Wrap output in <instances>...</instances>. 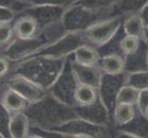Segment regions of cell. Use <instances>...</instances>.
<instances>
[{
	"label": "cell",
	"mask_w": 148,
	"mask_h": 138,
	"mask_svg": "<svg viewBox=\"0 0 148 138\" xmlns=\"http://www.w3.org/2000/svg\"><path fill=\"white\" fill-rule=\"evenodd\" d=\"M119 27V19L107 20V21L95 24L88 28L86 30V37L89 42L101 45L108 42Z\"/></svg>",
	"instance_id": "30bf717a"
},
{
	"label": "cell",
	"mask_w": 148,
	"mask_h": 138,
	"mask_svg": "<svg viewBox=\"0 0 148 138\" xmlns=\"http://www.w3.org/2000/svg\"><path fill=\"white\" fill-rule=\"evenodd\" d=\"M78 82L73 73L72 67L69 72H62L49 92L61 102L71 107L75 106L74 94Z\"/></svg>",
	"instance_id": "8992f818"
},
{
	"label": "cell",
	"mask_w": 148,
	"mask_h": 138,
	"mask_svg": "<svg viewBox=\"0 0 148 138\" xmlns=\"http://www.w3.org/2000/svg\"><path fill=\"white\" fill-rule=\"evenodd\" d=\"M27 138H47V137H45L42 134H40V133H29Z\"/></svg>",
	"instance_id": "4316f807"
},
{
	"label": "cell",
	"mask_w": 148,
	"mask_h": 138,
	"mask_svg": "<svg viewBox=\"0 0 148 138\" xmlns=\"http://www.w3.org/2000/svg\"><path fill=\"white\" fill-rule=\"evenodd\" d=\"M140 38L134 35H126V36L121 41L120 47L121 50L126 55H131L136 53L139 48Z\"/></svg>",
	"instance_id": "44dd1931"
},
{
	"label": "cell",
	"mask_w": 148,
	"mask_h": 138,
	"mask_svg": "<svg viewBox=\"0 0 148 138\" xmlns=\"http://www.w3.org/2000/svg\"><path fill=\"white\" fill-rule=\"evenodd\" d=\"M136 107L138 111L145 115V111L148 108V89L140 90V94H139V98H138V101H137Z\"/></svg>",
	"instance_id": "cb8c5ba5"
},
{
	"label": "cell",
	"mask_w": 148,
	"mask_h": 138,
	"mask_svg": "<svg viewBox=\"0 0 148 138\" xmlns=\"http://www.w3.org/2000/svg\"><path fill=\"white\" fill-rule=\"evenodd\" d=\"M12 64L8 57L0 54V79H5L10 75L12 71Z\"/></svg>",
	"instance_id": "603a6c76"
},
{
	"label": "cell",
	"mask_w": 148,
	"mask_h": 138,
	"mask_svg": "<svg viewBox=\"0 0 148 138\" xmlns=\"http://www.w3.org/2000/svg\"><path fill=\"white\" fill-rule=\"evenodd\" d=\"M25 113L29 117L32 127L45 130L54 129L78 118L75 107L63 103L51 93L42 100L30 105Z\"/></svg>",
	"instance_id": "6da1fadb"
},
{
	"label": "cell",
	"mask_w": 148,
	"mask_h": 138,
	"mask_svg": "<svg viewBox=\"0 0 148 138\" xmlns=\"http://www.w3.org/2000/svg\"><path fill=\"white\" fill-rule=\"evenodd\" d=\"M138 112L136 105L132 104H116L112 121L113 126L117 127L130 122Z\"/></svg>",
	"instance_id": "e0dca14e"
},
{
	"label": "cell",
	"mask_w": 148,
	"mask_h": 138,
	"mask_svg": "<svg viewBox=\"0 0 148 138\" xmlns=\"http://www.w3.org/2000/svg\"><path fill=\"white\" fill-rule=\"evenodd\" d=\"M124 30L127 35H134L141 38L144 34V22L139 16H132L125 21Z\"/></svg>",
	"instance_id": "d6986e66"
},
{
	"label": "cell",
	"mask_w": 148,
	"mask_h": 138,
	"mask_svg": "<svg viewBox=\"0 0 148 138\" xmlns=\"http://www.w3.org/2000/svg\"><path fill=\"white\" fill-rule=\"evenodd\" d=\"M145 115L146 116V117H148V108L146 109V111H145Z\"/></svg>",
	"instance_id": "f1b7e54d"
},
{
	"label": "cell",
	"mask_w": 148,
	"mask_h": 138,
	"mask_svg": "<svg viewBox=\"0 0 148 138\" xmlns=\"http://www.w3.org/2000/svg\"><path fill=\"white\" fill-rule=\"evenodd\" d=\"M15 38L21 41H32L38 37L40 32L39 22L30 15L18 16L13 21Z\"/></svg>",
	"instance_id": "9c48e42d"
},
{
	"label": "cell",
	"mask_w": 148,
	"mask_h": 138,
	"mask_svg": "<svg viewBox=\"0 0 148 138\" xmlns=\"http://www.w3.org/2000/svg\"><path fill=\"white\" fill-rule=\"evenodd\" d=\"M99 96L98 89L88 85L78 83L74 94L75 106H88L93 104L98 100Z\"/></svg>",
	"instance_id": "9a60e30c"
},
{
	"label": "cell",
	"mask_w": 148,
	"mask_h": 138,
	"mask_svg": "<svg viewBox=\"0 0 148 138\" xmlns=\"http://www.w3.org/2000/svg\"><path fill=\"white\" fill-rule=\"evenodd\" d=\"M15 40L13 22L0 23V50L3 51Z\"/></svg>",
	"instance_id": "ffe728a7"
},
{
	"label": "cell",
	"mask_w": 148,
	"mask_h": 138,
	"mask_svg": "<svg viewBox=\"0 0 148 138\" xmlns=\"http://www.w3.org/2000/svg\"><path fill=\"white\" fill-rule=\"evenodd\" d=\"M4 85L17 91L30 105L42 100L49 95V90L19 73H11L4 79Z\"/></svg>",
	"instance_id": "3957f363"
},
{
	"label": "cell",
	"mask_w": 148,
	"mask_h": 138,
	"mask_svg": "<svg viewBox=\"0 0 148 138\" xmlns=\"http://www.w3.org/2000/svg\"><path fill=\"white\" fill-rule=\"evenodd\" d=\"M99 68L104 74L116 76L123 73L126 69V61L117 54H111L100 58Z\"/></svg>",
	"instance_id": "5bb4252c"
},
{
	"label": "cell",
	"mask_w": 148,
	"mask_h": 138,
	"mask_svg": "<svg viewBox=\"0 0 148 138\" xmlns=\"http://www.w3.org/2000/svg\"><path fill=\"white\" fill-rule=\"evenodd\" d=\"M5 89L0 94V105L6 111L8 116L25 112L30 106V103L17 91L8 88L6 85Z\"/></svg>",
	"instance_id": "ba28073f"
},
{
	"label": "cell",
	"mask_w": 148,
	"mask_h": 138,
	"mask_svg": "<svg viewBox=\"0 0 148 138\" xmlns=\"http://www.w3.org/2000/svg\"><path fill=\"white\" fill-rule=\"evenodd\" d=\"M29 117L25 112L9 116L7 129L9 138H27L30 133Z\"/></svg>",
	"instance_id": "8fae6325"
},
{
	"label": "cell",
	"mask_w": 148,
	"mask_h": 138,
	"mask_svg": "<svg viewBox=\"0 0 148 138\" xmlns=\"http://www.w3.org/2000/svg\"><path fill=\"white\" fill-rule=\"evenodd\" d=\"M53 131H58L66 135H89L93 138H114L113 130L110 129V126H102L89 122L84 119L75 118L65 124L56 127Z\"/></svg>",
	"instance_id": "277c9868"
},
{
	"label": "cell",
	"mask_w": 148,
	"mask_h": 138,
	"mask_svg": "<svg viewBox=\"0 0 148 138\" xmlns=\"http://www.w3.org/2000/svg\"><path fill=\"white\" fill-rule=\"evenodd\" d=\"M62 70L63 66L54 58L34 56L14 63L11 73L21 74L49 90L59 78Z\"/></svg>",
	"instance_id": "7a4b0ae2"
},
{
	"label": "cell",
	"mask_w": 148,
	"mask_h": 138,
	"mask_svg": "<svg viewBox=\"0 0 148 138\" xmlns=\"http://www.w3.org/2000/svg\"><path fill=\"white\" fill-rule=\"evenodd\" d=\"M99 60V53L90 46H81L75 52V62L81 66H97Z\"/></svg>",
	"instance_id": "2e32d148"
},
{
	"label": "cell",
	"mask_w": 148,
	"mask_h": 138,
	"mask_svg": "<svg viewBox=\"0 0 148 138\" xmlns=\"http://www.w3.org/2000/svg\"><path fill=\"white\" fill-rule=\"evenodd\" d=\"M114 138H140V137H137V136H134L131 134H128V133H125V132L119 131V130L115 129Z\"/></svg>",
	"instance_id": "484cf974"
},
{
	"label": "cell",
	"mask_w": 148,
	"mask_h": 138,
	"mask_svg": "<svg viewBox=\"0 0 148 138\" xmlns=\"http://www.w3.org/2000/svg\"><path fill=\"white\" fill-rule=\"evenodd\" d=\"M75 111L79 118L92 124L102 126H110L111 124H113L110 112L99 96L93 104L88 106H75Z\"/></svg>",
	"instance_id": "52a82bcc"
},
{
	"label": "cell",
	"mask_w": 148,
	"mask_h": 138,
	"mask_svg": "<svg viewBox=\"0 0 148 138\" xmlns=\"http://www.w3.org/2000/svg\"><path fill=\"white\" fill-rule=\"evenodd\" d=\"M127 78H125L122 74L111 76L104 74L102 76L99 87V95L103 103L108 109L110 114L113 116V111L116 105V99L120 89L126 85Z\"/></svg>",
	"instance_id": "5b68a950"
},
{
	"label": "cell",
	"mask_w": 148,
	"mask_h": 138,
	"mask_svg": "<svg viewBox=\"0 0 148 138\" xmlns=\"http://www.w3.org/2000/svg\"><path fill=\"white\" fill-rule=\"evenodd\" d=\"M126 84L139 90L148 89V72L132 73V76L127 78Z\"/></svg>",
	"instance_id": "7402d4cb"
},
{
	"label": "cell",
	"mask_w": 148,
	"mask_h": 138,
	"mask_svg": "<svg viewBox=\"0 0 148 138\" xmlns=\"http://www.w3.org/2000/svg\"><path fill=\"white\" fill-rule=\"evenodd\" d=\"M68 138H93L89 135H66Z\"/></svg>",
	"instance_id": "83f0119b"
},
{
	"label": "cell",
	"mask_w": 148,
	"mask_h": 138,
	"mask_svg": "<svg viewBox=\"0 0 148 138\" xmlns=\"http://www.w3.org/2000/svg\"><path fill=\"white\" fill-rule=\"evenodd\" d=\"M17 15L18 14L11 8L0 7V23L13 22L14 19L17 18Z\"/></svg>",
	"instance_id": "d4e9b609"
},
{
	"label": "cell",
	"mask_w": 148,
	"mask_h": 138,
	"mask_svg": "<svg viewBox=\"0 0 148 138\" xmlns=\"http://www.w3.org/2000/svg\"><path fill=\"white\" fill-rule=\"evenodd\" d=\"M96 138H101V137H96Z\"/></svg>",
	"instance_id": "f546056e"
},
{
	"label": "cell",
	"mask_w": 148,
	"mask_h": 138,
	"mask_svg": "<svg viewBox=\"0 0 148 138\" xmlns=\"http://www.w3.org/2000/svg\"><path fill=\"white\" fill-rule=\"evenodd\" d=\"M115 129L140 138H148V117L138 111L130 122L115 127Z\"/></svg>",
	"instance_id": "4fadbf2b"
},
{
	"label": "cell",
	"mask_w": 148,
	"mask_h": 138,
	"mask_svg": "<svg viewBox=\"0 0 148 138\" xmlns=\"http://www.w3.org/2000/svg\"><path fill=\"white\" fill-rule=\"evenodd\" d=\"M71 67H72L73 73L79 84L88 85L99 89L102 78V76L100 75V68H97V66H89V67L81 66L75 63Z\"/></svg>",
	"instance_id": "7c38bea8"
},
{
	"label": "cell",
	"mask_w": 148,
	"mask_h": 138,
	"mask_svg": "<svg viewBox=\"0 0 148 138\" xmlns=\"http://www.w3.org/2000/svg\"><path fill=\"white\" fill-rule=\"evenodd\" d=\"M140 90L129 85H124L120 89L116 99V104L136 105L138 101ZM116 106V105H115Z\"/></svg>",
	"instance_id": "ac0fdd59"
}]
</instances>
